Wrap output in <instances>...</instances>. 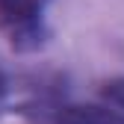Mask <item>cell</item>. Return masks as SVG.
Masks as SVG:
<instances>
[{
    "instance_id": "1",
    "label": "cell",
    "mask_w": 124,
    "mask_h": 124,
    "mask_svg": "<svg viewBox=\"0 0 124 124\" xmlns=\"http://www.w3.org/2000/svg\"><path fill=\"white\" fill-rule=\"evenodd\" d=\"M0 27L15 47H36L41 41V0H0Z\"/></svg>"
},
{
    "instance_id": "2",
    "label": "cell",
    "mask_w": 124,
    "mask_h": 124,
    "mask_svg": "<svg viewBox=\"0 0 124 124\" xmlns=\"http://www.w3.org/2000/svg\"><path fill=\"white\" fill-rule=\"evenodd\" d=\"M56 124H124V115L106 106H62Z\"/></svg>"
},
{
    "instance_id": "3",
    "label": "cell",
    "mask_w": 124,
    "mask_h": 124,
    "mask_svg": "<svg viewBox=\"0 0 124 124\" xmlns=\"http://www.w3.org/2000/svg\"><path fill=\"white\" fill-rule=\"evenodd\" d=\"M101 95L109 101L112 106H118V109H124V77H115V80H106Z\"/></svg>"
},
{
    "instance_id": "4",
    "label": "cell",
    "mask_w": 124,
    "mask_h": 124,
    "mask_svg": "<svg viewBox=\"0 0 124 124\" xmlns=\"http://www.w3.org/2000/svg\"><path fill=\"white\" fill-rule=\"evenodd\" d=\"M0 95H3V74H0Z\"/></svg>"
}]
</instances>
